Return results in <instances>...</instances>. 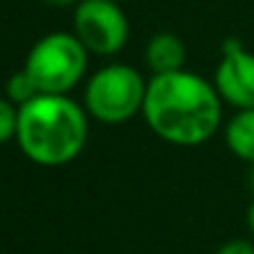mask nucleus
<instances>
[{
    "label": "nucleus",
    "instance_id": "obj_1",
    "mask_svg": "<svg viewBox=\"0 0 254 254\" xmlns=\"http://www.w3.org/2000/svg\"><path fill=\"white\" fill-rule=\"evenodd\" d=\"M222 99L212 82L190 69L151 74L143 99L148 128L170 146L207 143L222 126Z\"/></svg>",
    "mask_w": 254,
    "mask_h": 254
},
{
    "label": "nucleus",
    "instance_id": "obj_2",
    "mask_svg": "<svg viewBox=\"0 0 254 254\" xmlns=\"http://www.w3.org/2000/svg\"><path fill=\"white\" fill-rule=\"evenodd\" d=\"M89 138V114L69 94H40L20 106L15 143L27 161L60 168L82 156Z\"/></svg>",
    "mask_w": 254,
    "mask_h": 254
},
{
    "label": "nucleus",
    "instance_id": "obj_3",
    "mask_svg": "<svg viewBox=\"0 0 254 254\" xmlns=\"http://www.w3.org/2000/svg\"><path fill=\"white\" fill-rule=\"evenodd\" d=\"M146 86L148 79H143V74L131 64L111 62L99 67L84 84V109L89 119L109 126L131 121L143 111Z\"/></svg>",
    "mask_w": 254,
    "mask_h": 254
},
{
    "label": "nucleus",
    "instance_id": "obj_4",
    "mask_svg": "<svg viewBox=\"0 0 254 254\" xmlns=\"http://www.w3.org/2000/svg\"><path fill=\"white\" fill-rule=\"evenodd\" d=\"M89 52L74 32H47L27 52L22 69L42 94H69L84 82Z\"/></svg>",
    "mask_w": 254,
    "mask_h": 254
},
{
    "label": "nucleus",
    "instance_id": "obj_5",
    "mask_svg": "<svg viewBox=\"0 0 254 254\" xmlns=\"http://www.w3.org/2000/svg\"><path fill=\"white\" fill-rule=\"evenodd\" d=\"M72 32L89 55L114 57L128 45L131 25L116 0H82L72 12Z\"/></svg>",
    "mask_w": 254,
    "mask_h": 254
},
{
    "label": "nucleus",
    "instance_id": "obj_6",
    "mask_svg": "<svg viewBox=\"0 0 254 254\" xmlns=\"http://www.w3.org/2000/svg\"><path fill=\"white\" fill-rule=\"evenodd\" d=\"M212 84L220 99L237 111L254 109V52L242 45V40L227 37L222 42Z\"/></svg>",
    "mask_w": 254,
    "mask_h": 254
},
{
    "label": "nucleus",
    "instance_id": "obj_7",
    "mask_svg": "<svg viewBox=\"0 0 254 254\" xmlns=\"http://www.w3.org/2000/svg\"><path fill=\"white\" fill-rule=\"evenodd\" d=\"M146 67L151 74L185 69V42L175 32H156L146 45Z\"/></svg>",
    "mask_w": 254,
    "mask_h": 254
},
{
    "label": "nucleus",
    "instance_id": "obj_8",
    "mask_svg": "<svg viewBox=\"0 0 254 254\" xmlns=\"http://www.w3.org/2000/svg\"><path fill=\"white\" fill-rule=\"evenodd\" d=\"M225 143L230 153L254 166V109H240L225 124Z\"/></svg>",
    "mask_w": 254,
    "mask_h": 254
},
{
    "label": "nucleus",
    "instance_id": "obj_9",
    "mask_svg": "<svg viewBox=\"0 0 254 254\" xmlns=\"http://www.w3.org/2000/svg\"><path fill=\"white\" fill-rule=\"evenodd\" d=\"M40 94H42V91L37 89L35 79H32L25 69L12 72V74L7 77V82H5V96H7L12 104H17V106H22V104L32 101V99H35V96H40Z\"/></svg>",
    "mask_w": 254,
    "mask_h": 254
},
{
    "label": "nucleus",
    "instance_id": "obj_10",
    "mask_svg": "<svg viewBox=\"0 0 254 254\" xmlns=\"http://www.w3.org/2000/svg\"><path fill=\"white\" fill-rule=\"evenodd\" d=\"M17 119L20 106L12 104L7 96H0V146L17 138Z\"/></svg>",
    "mask_w": 254,
    "mask_h": 254
},
{
    "label": "nucleus",
    "instance_id": "obj_11",
    "mask_svg": "<svg viewBox=\"0 0 254 254\" xmlns=\"http://www.w3.org/2000/svg\"><path fill=\"white\" fill-rule=\"evenodd\" d=\"M215 254H254V245L250 240H230Z\"/></svg>",
    "mask_w": 254,
    "mask_h": 254
},
{
    "label": "nucleus",
    "instance_id": "obj_12",
    "mask_svg": "<svg viewBox=\"0 0 254 254\" xmlns=\"http://www.w3.org/2000/svg\"><path fill=\"white\" fill-rule=\"evenodd\" d=\"M42 2L50 7H77L82 0H42Z\"/></svg>",
    "mask_w": 254,
    "mask_h": 254
},
{
    "label": "nucleus",
    "instance_id": "obj_13",
    "mask_svg": "<svg viewBox=\"0 0 254 254\" xmlns=\"http://www.w3.org/2000/svg\"><path fill=\"white\" fill-rule=\"evenodd\" d=\"M247 227H250V232L254 235V200L250 202V210H247Z\"/></svg>",
    "mask_w": 254,
    "mask_h": 254
},
{
    "label": "nucleus",
    "instance_id": "obj_14",
    "mask_svg": "<svg viewBox=\"0 0 254 254\" xmlns=\"http://www.w3.org/2000/svg\"><path fill=\"white\" fill-rule=\"evenodd\" d=\"M250 185H252V190H254V166H252V170H250Z\"/></svg>",
    "mask_w": 254,
    "mask_h": 254
},
{
    "label": "nucleus",
    "instance_id": "obj_15",
    "mask_svg": "<svg viewBox=\"0 0 254 254\" xmlns=\"http://www.w3.org/2000/svg\"><path fill=\"white\" fill-rule=\"evenodd\" d=\"M116 2H126V0H116Z\"/></svg>",
    "mask_w": 254,
    "mask_h": 254
}]
</instances>
